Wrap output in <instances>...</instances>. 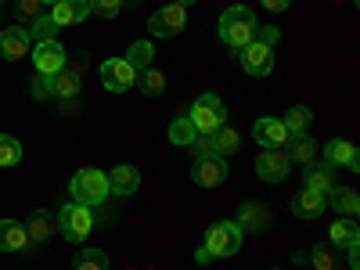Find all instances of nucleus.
Segmentation results:
<instances>
[{
    "label": "nucleus",
    "mask_w": 360,
    "mask_h": 270,
    "mask_svg": "<svg viewBox=\"0 0 360 270\" xmlns=\"http://www.w3.org/2000/svg\"><path fill=\"white\" fill-rule=\"evenodd\" d=\"M101 83H105V90H112V94H127V90L137 83V69L127 62V58H108V62H101Z\"/></svg>",
    "instance_id": "nucleus-7"
},
{
    "label": "nucleus",
    "mask_w": 360,
    "mask_h": 270,
    "mask_svg": "<svg viewBox=\"0 0 360 270\" xmlns=\"http://www.w3.org/2000/svg\"><path fill=\"white\" fill-rule=\"evenodd\" d=\"M184 25H188V8H180V4H169L152 11V18H148V33H152L155 40H169L176 33H184Z\"/></svg>",
    "instance_id": "nucleus-6"
},
{
    "label": "nucleus",
    "mask_w": 360,
    "mask_h": 270,
    "mask_svg": "<svg viewBox=\"0 0 360 270\" xmlns=\"http://www.w3.org/2000/svg\"><path fill=\"white\" fill-rule=\"evenodd\" d=\"M195 263H198V266H209V263H213V256H209V249H205V245L195 252Z\"/></svg>",
    "instance_id": "nucleus-42"
},
{
    "label": "nucleus",
    "mask_w": 360,
    "mask_h": 270,
    "mask_svg": "<svg viewBox=\"0 0 360 270\" xmlns=\"http://www.w3.org/2000/svg\"><path fill=\"white\" fill-rule=\"evenodd\" d=\"M137 188H141L137 166H112V173H108V191L112 195H134Z\"/></svg>",
    "instance_id": "nucleus-20"
},
{
    "label": "nucleus",
    "mask_w": 360,
    "mask_h": 270,
    "mask_svg": "<svg viewBox=\"0 0 360 270\" xmlns=\"http://www.w3.org/2000/svg\"><path fill=\"white\" fill-rule=\"evenodd\" d=\"M242 227H238L234 220H220V224H209V231H205V249H209V256L213 259H227V256H234L238 249H242Z\"/></svg>",
    "instance_id": "nucleus-4"
},
{
    "label": "nucleus",
    "mask_w": 360,
    "mask_h": 270,
    "mask_svg": "<svg viewBox=\"0 0 360 270\" xmlns=\"http://www.w3.org/2000/svg\"><path fill=\"white\" fill-rule=\"evenodd\" d=\"M288 173H292V162L281 148H263V155L256 159V176L266 180V184H281Z\"/></svg>",
    "instance_id": "nucleus-9"
},
{
    "label": "nucleus",
    "mask_w": 360,
    "mask_h": 270,
    "mask_svg": "<svg viewBox=\"0 0 360 270\" xmlns=\"http://www.w3.org/2000/svg\"><path fill=\"white\" fill-rule=\"evenodd\" d=\"M22 162V144L11 134H0V166H15Z\"/></svg>",
    "instance_id": "nucleus-34"
},
{
    "label": "nucleus",
    "mask_w": 360,
    "mask_h": 270,
    "mask_svg": "<svg viewBox=\"0 0 360 270\" xmlns=\"http://www.w3.org/2000/svg\"><path fill=\"white\" fill-rule=\"evenodd\" d=\"M328 238H332V245H353L360 242V231L349 217H335V224L328 227Z\"/></svg>",
    "instance_id": "nucleus-27"
},
{
    "label": "nucleus",
    "mask_w": 360,
    "mask_h": 270,
    "mask_svg": "<svg viewBox=\"0 0 360 270\" xmlns=\"http://www.w3.org/2000/svg\"><path fill=\"white\" fill-rule=\"evenodd\" d=\"M256 40H259L263 47H274V44L281 40V29H278V25H259V33H256Z\"/></svg>",
    "instance_id": "nucleus-39"
},
{
    "label": "nucleus",
    "mask_w": 360,
    "mask_h": 270,
    "mask_svg": "<svg viewBox=\"0 0 360 270\" xmlns=\"http://www.w3.org/2000/svg\"><path fill=\"white\" fill-rule=\"evenodd\" d=\"M90 11H98L101 18H115L119 11H123V0H86Z\"/></svg>",
    "instance_id": "nucleus-37"
},
{
    "label": "nucleus",
    "mask_w": 360,
    "mask_h": 270,
    "mask_svg": "<svg viewBox=\"0 0 360 270\" xmlns=\"http://www.w3.org/2000/svg\"><path fill=\"white\" fill-rule=\"evenodd\" d=\"M29 37H33V44H44V40H58V25L51 22V15H40L33 25H25Z\"/></svg>",
    "instance_id": "nucleus-32"
},
{
    "label": "nucleus",
    "mask_w": 360,
    "mask_h": 270,
    "mask_svg": "<svg viewBox=\"0 0 360 270\" xmlns=\"http://www.w3.org/2000/svg\"><path fill=\"white\" fill-rule=\"evenodd\" d=\"M152 58H155V47H152V40H134V44H130V51H127V62H130L137 72L152 69Z\"/></svg>",
    "instance_id": "nucleus-29"
},
{
    "label": "nucleus",
    "mask_w": 360,
    "mask_h": 270,
    "mask_svg": "<svg viewBox=\"0 0 360 270\" xmlns=\"http://www.w3.org/2000/svg\"><path fill=\"white\" fill-rule=\"evenodd\" d=\"M173 4H180V8H191V4H195V0H173Z\"/></svg>",
    "instance_id": "nucleus-43"
},
{
    "label": "nucleus",
    "mask_w": 360,
    "mask_h": 270,
    "mask_svg": "<svg viewBox=\"0 0 360 270\" xmlns=\"http://www.w3.org/2000/svg\"><path fill=\"white\" fill-rule=\"evenodd\" d=\"M242 231H263L266 224H270V213L263 205H256V202H245L242 205V213H238V220H234Z\"/></svg>",
    "instance_id": "nucleus-26"
},
{
    "label": "nucleus",
    "mask_w": 360,
    "mask_h": 270,
    "mask_svg": "<svg viewBox=\"0 0 360 270\" xmlns=\"http://www.w3.org/2000/svg\"><path fill=\"white\" fill-rule=\"evenodd\" d=\"M213 144H217V152H220V155H231L234 148L242 144V137H238L234 127H220V130H213Z\"/></svg>",
    "instance_id": "nucleus-33"
},
{
    "label": "nucleus",
    "mask_w": 360,
    "mask_h": 270,
    "mask_svg": "<svg viewBox=\"0 0 360 270\" xmlns=\"http://www.w3.org/2000/svg\"><path fill=\"white\" fill-rule=\"evenodd\" d=\"M191 148H195V159H224L217 152V144H213V134H198Z\"/></svg>",
    "instance_id": "nucleus-36"
},
{
    "label": "nucleus",
    "mask_w": 360,
    "mask_h": 270,
    "mask_svg": "<svg viewBox=\"0 0 360 270\" xmlns=\"http://www.w3.org/2000/svg\"><path fill=\"white\" fill-rule=\"evenodd\" d=\"M195 127H191V119L188 115H180V119H173L169 123V141L176 144V148H188V144H195Z\"/></svg>",
    "instance_id": "nucleus-30"
},
{
    "label": "nucleus",
    "mask_w": 360,
    "mask_h": 270,
    "mask_svg": "<svg viewBox=\"0 0 360 270\" xmlns=\"http://www.w3.org/2000/svg\"><path fill=\"white\" fill-rule=\"evenodd\" d=\"M15 15H18L22 22L33 25V22L44 15V4H40V0H15Z\"/></svg>",
    "instance_id": "nucleus-35"
},
{
    "label": "nucleus",
    "mask_w": 360,
    "mask_h": 270,
    "mask_svg": "<svg viewBox=\"0 0 360 270\" xmlns=\"http://www.w3.org/2000/svg\"><path fill=\"white\" fill-rule=\"evenodd\" d=\"M0 4H4V0H0Z\"/></svg>",
    "instance_id": "nucleus-46"
},
{
    "label": "nucleus",
    "mask_w": 360,
    "mask_h": 270,
    "mask_svg": "<svg viewBox=\"0 0 360 270\" xmlns=\"http://www.w3.org/2000/svg\"><path fill=\"white\" fill-rule=\"evenodd\" d=\"M33 62L40 76H58V72H65L69 54L58 40H44V44H33Z\"/></svg>",
    "instance_id": "nucleus-8"
},
{
    "label": "nucleus",
    "mask_w": 360,
    "mask_h": 270,
    "mask_svg": "<svg viewBox=\"0 0 360 270\" xmlns=\"http://www.w3.org/2000/svg\"><path fill=\"white\" fill-rule=\"evenodd\" d=\"M303 188H310V191H317V195H328V191L335 188V169L324 166V162L303 166Z\"/></svg>",
    "instance_id": "nucleus-18"
},
{
    "label": "nucleus",
    "mask_w": 360,
    "mask_h": 270,
    "mask_svg": "<svg viewBox=\"0 0 360 270\" xmlns=\"http://www.w3.org/2000/svg\"><path fill=\"white\" fill-rule=\"evenodd\" d=\"M148 270H155V266H148Z\"/></svg>",
    "instance_id": "nucleus-45"
},
{
    "label": "nucleus",
    "mask_w": 360,
    "mask_h": 270,
    "mask_svg": "<svg viewBox=\"0 0 360 270\" xmlns=\"http://www.w3.org/2000/svg\"><path fill=\"white\" fill-rule=\"evenodd\" d=\"M324 166H332V169H349L356 173L360 169V152L349 144V141H328L324 144Z\"/></svg>",
    "instance_id": "nucleus-12"
},
{
    "label": "nucleus",
    "mask_w": 360,
    "mask_h": 270,
    "mask_svg": "<svg viewBox=\"0 0 360 270\" xmlns=\"http://www.w3.org/2000/svg\"><path fill=\"white\" fill-rule=\"evenodd\" d=\"M281 152L288 155L292 166H310V162H317V144H314L310 134H307V137H288Z\"/></svg>",
    "instance_id": "nucleus-19"
},
{
    "label": "nucleus",
    "mask_w": 360,
    "mask_h": 270,
    "mask_svg": "<svg viewBox=\"0 0 360 270\" xmlns=\"http://www.w3.org/2000/svg\"><path fill=\"white\" fill-rule=\"evenodd\" d=\"M72 270H112V266L101 249H79L72 252Z\"/></svg>",
    "instance_id": "nucleus-28"
},
{
    "label": "nucleus",
    "mask_w": 360,
    "mask_h": 270,
    "mask_svg": "<svg viewBox=\"0 0 360 270\" xmlns=\"http://www.w3.org/2000/svg\"><path fill=\"white\" fill-rule=\"evenodd\" d=\"M188 119H191L195 134H213V130H220V127H224L227 108H224V101H220L217 94H202V98L191 105Z\"/></svg>",
    "instance_id": "nucleus-5"
},
{
    "label": "nucleus",
    "mask_w": 360,
    "mask_h": 270,
    "mask_svg": "<svg viewBox=\"0 0 360 270\" xmlns=\"http://www.w3.org/2000/svg\"><path fill=\"white\" fill-rule=\"evenodd\" d=\"M40 4H58V0H40Z\"/></svg>",
    "instance_id": "nucleus-44"
},
{
    "label": "nucleus",
    "mask_w": 360,
    "mask_h": 270,
    "mask_svg": "<svg viewBox=\"0 0 360 270\" xmlns=\"http://www.w3.org/2000/svg\"><path fill=\"white\" fill-rule=\"evenodd\" d=\"M259 4H263L266 11H285V8L292 4V0H259Z\"/></svg>",
    "instance_id": "nucleus-41"
},
{
    "label": "nucleus",
    "mask_w": 360,
    "mask_h": 270,
    "mask_svg": "<svg viewBox=\"0 0 360 270\" xmlns=\"http://www.w3.org/2000/svg\"><path fill=\"white\" fill-rule=\"evenodd\" d=\"M137 86L144 90L148 98H155V94H162V90H166V72H159V69H144V72H137Z\"/></svg>",
    "instance_id": "nucleus-31"
},
{
    "label": "nucleus",
    "mask_w": 360,
    "mask_h": 270,
    "mask_svg": "<svg viewBox=\"0 0 360 270\" xmlns=\"http://www.w3.org/2000/svg\"><path fill=\"white\" fill-rule=\"evenodd\" d=\"M324 198H328V205L335 209V217H349V220H353V217L360 213V195H356L353 188H339V184H335Z\"/></svg>",
    "instance_id": "nucleus-21"
},
{
    "label": "nucleus",
    "mask_w": 360,
    "mask_h": 270,
    "mask_svg": "<svg viewBox=\"0 0 360 270\" xmlns=\"http://www.w3.org/2000/svg\"><path fill=\"white\" fill-rule=\"evenodd\" d=\"M238 58H242V69L249 76H270V69H274V47H263L259 40L245 44L238 51Z\"/></svg>",
    "instance_id": "nucleus-11"
},
{
    "label": "nucleus",
    "mask_w": 360,
    "mask_h": 270,
    "mask_svg": "<svg viewBox=\"0 0 360 270\" xmlns=\"http://www.w3.org/2000/svg\"><path fill=\"white\" fill-rule=\"evenodd\" d=\"M227 162L224 159H195L191 162V180L198 188H220L224 180H227Z\"/></svg>",
    "instance_id": "nucleus-13"
},
{
    "label": "nucleus",
    "mask_w": 360,
    "mask_h": 270,
    "mask_svg": "<svg viewBox=\"0 0 360 270\" xmlns=\"http://www.w3.org/2000/svg\"><path fill=\"white\" fill-rule=\"evenodd\" d=\"M51 22L62 29V25H79V22H86V15H90V4L86 0H58V4H51Z\"/></svg>",
    "instance_id": "nucleus-15"
},
{
    "label": "nucleus",
    "mask_w": 360,
    "mask_h": 270,
    "mask_svg": "<svg viewBox=\"0 0 360 270\" xmlns=\"http://www.w3.org/2000/svg\"><path fill=\"white\" fill-rule=\"evenodd\" d=\"M54 227H58V234H62L69 245H79V242L90 238V231H94V213H90L86 205L69 202V205H62L54 213Z\"/></svg>",
    "instance_id": "nucleus-2"
},
{
    "label": "nucleus",
    "mask_w": 360,
    "mask_h": 270,
    "mask_svg": "<svg viewBox=\"0 0 360 270\" xmlns=\"http://www.w3.org/2000/svg\"><path fill=\"white\" fill-rule=\"evenodd\" d=\"M0 249H8V252H33V242H29V234H25V224L0 220Z\"/></svg>",
    "instance_id": "nucleus-16"
},
{
    "label": "nucleus",
    "mask_w": 360,
    "mask_h": 270,
    "mask_svg": "<svg viewBox=\"0 0 360 270\" xmlns=\"http://www.w3.org/2000/svg\"><path fill=\"white\" fill-rule=\"evenodd\" d=\"M346 249V256H349V266L356 270L360 266V242H353V245H342Z\"/></svg>",
    "instance_id": "nucleus-40"
},
{
    "label": "nucleus",
    "mask_w": 360,
    "mask_h": 270,
    "mask_svg": "<svg viewBox=\"0 0 360 270\" xmlns=\"http://www.w3.org/2000/svg\"><path fill=\"white\" fill-rule=\"evenodd\" d=\"M217 33H220V40H224L231 51H242L245 44L256 40L259 18H256L252 8H245V4H231V8H224V15H220Z\"/></svg>",
    "instance_id": "nucleus-1"
},
{
    "label": "nucleus",
    "mask_w": 360,
    "mask_h": 270,
    "mask_svg": "<svg viewBox=\"0 0 360 270\" xmlns=\"http://www.w3.org/2000/svg\"><path fill=\"white\" fill-rule=\"evenodd\" d=\"M299 266H314V270H335V256L328 245H314V249H303L292 256Z\"/></svg>",
    "instance_id": "nucleus-23"
},
{
    "label": "nucleus",
    "mask_w": 360,
    "mask_h": 270,
    "mask_svg": "<svg viewBox=\"0 0 360 270\" xmlns=\"http://www.w3.org/2000/svg\"><path fill=\"white\" fill-rule=\"evenodd\" d=\"M281 123H285L288 137H307V134H310V123H314V112H310L307 105H292Z\"/></svg>",
    "instance_id": "nucleus-24"
},
{
    "label": "nucleus",
    "mask_w": 360,
    "mask_h": 270,
    "mask_svg": "<svg viewBox=\"0 0 360 270\" xmlns=\"http://www.w3.org/2000/svg\"><path fill=\"white\" fill-rule=\"evenodd\" d=\"M33 51V37H29L25 25H4L0 29V54L8 62H22V58Z\"/></svg>",
    "instance_id": "nucleus-10"
},
{
    "label": "nucleus",
    "mask_w": 360,
    "mask_h": 270,
    "mask_svg": "<svg viewBox=\"0 0 360 270\" xmlns=\"http://www.w3.org/2000/svg\"><path fill=\"white\" fill-rule=\"evenodd\" d=\"M29 94H33L37 101H51V76H40L37 72V79L29 83Z\"/></svg>",
    "instance_id": "nucleus-38"
},
{
    "label": "nucleus",
    "mask_w": 360,
    "mask_h": 270,
    "mask_svg": "<svg viewBox=\"0 0 360 270\" xmlns=\"http://www.w3.org/2000/svg\"><path fill=\"white\" fill-rule=\"evenodd\" d=\"M79 86H83L79 76H72V72H58V76H51V98H54V101H69V98L79 94Z\"/></svg>",
    "instance_id": "nucleus-25"
},
{
    "label": "nucleus",
    "mask_w": 360,
    "mask_h": 270,
    "mask_svg": "<svg viewBox=\"0 0 360 270\" xmlns=\"http://www.w3.org/2000/svg\"><path fill=\"white\" fill-rule=\"evenodd\" d=\"M324 209H328V198L317 195V191H310V188H303V191L292 198V213H295L299 220H317Z\"/></svg>",
    "instance_id": "nucleus-17"
},
{
    "label": "nucleus",
    "mask_w": 360,
    "mask_h": 270,
    "mask_svg": "<svg viewBox=\"0 0 360 270\" xmlns=\"http://www.w3.org/2000/svg\"><path fill=\"white\" fill-rule=\"evenodd\" d=\"M51 231H58V227H54V217L47 213V209H37V213L25 220V234H29V242H33V249L47 242Z\"/></svg>",
    "instance_id": "nucleus-22"
},
{
    "label": "nucleus",
    "mask_w": 360,
    "mask_h": 270,
    "mask_svg": "<svg viewBox=\"0 0 360 270\" xmlns=\"http://www.w3.org/2000/svg\"><path fill=\"white\" fill-rule=\"evenodd\" d=\"M252 137H256L259 148H285L288 130H285L281 119H274V115H259V119H256V127H252Z\"/></svg>",
    "instance_id": "nucleus-14"
},
{
    "label": "nucleus",
    "mask_w": 360,
    "mask_h": 270,
    "mask_svg": "<svg viewBox=\"0 0 360 270\" xmlns=\"http://www.w3.org/2000/svg\"><path fill=\"white\" fill-rule=\"evenodd\" d=\"M69 195H72V202L76 205H86V209H94V205H101L112 191H108V176L101 173V169H79L72 180H69Z\"/></svg>",
    "instance_id": "nucleus-3"
}]
</instances>
